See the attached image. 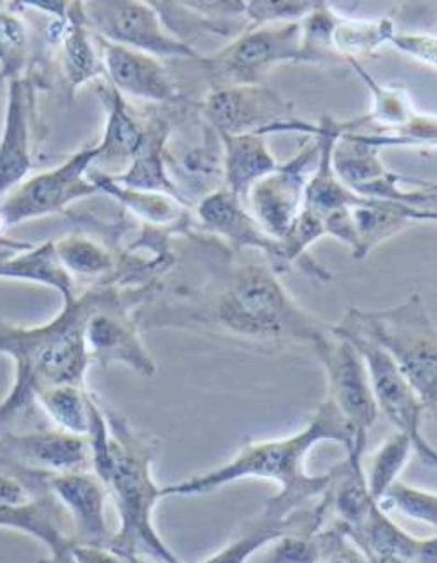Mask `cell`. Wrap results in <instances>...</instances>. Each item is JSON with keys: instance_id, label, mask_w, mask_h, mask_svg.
I'll return each instance as SVG.
<instances>
[{"instance_id": "24", "label": "cell", "mask_w": 437, "mask_h": 563, "mask_svg": "<svg viewBox=\"0 0 437 563\" xmlns=\"http://www.w3.org/2000/svg\"><path fill=\"white\" fill-rule=\"evenodd\" d=\"M218 136L224 146V188L247 206V197L254 185L277 169V157L262 134Z\"/></svg>"}, {"instance_id": "38", "label": "cell", "mask_w": 437, "mask_h": 563, "mask_svg": "<svg viewBox=\"0 0 437 563\" xmlns=\"http://www.w3.org/2000/svg\"><path fill=\"white\" fill-rule=\"evenodd\" d=\"M316 2L318 0H248L245 18L248 25L295 23L310 14Z\"/></svg>"}, {"instance_id": "48", "label": "cell", "mask_w": 437, "mask_h": 563, "mask_svg": "<svg viewBox=\"0 0 437 563\" xmlns=\"http://www.w3.org/2000/svg\"><path fill=\"white\" fill-rule=\"evenodd\" d=\"M2 80H4V79H2V77H0V84H2Z\"/></svg>"}, {"instance_id": "15", "label": "cell", "mask_w": 437, "mask_h": 563, "mask_svg": "<svg viewBox=\"0 0 437 563\" xmlns=\"http://www.w3.org/2000/svg\"><path fill=\"white\" fill-rule=\"evenodd\" d=\"M194 227L205 235L215 236L227 247L242 254L247 249L259 251L278 275L285 274L280 241H274L262 230L238 197L218 188L194 203Z\"/></svg>"}, {"instance_id": "49", "label": "cell", "mask_w": 437, "mask_h": 563, "mask_svg": "<svg viewBox=\"0 0 437 563\" xmlns=\"http://www.w3.org/2000/svg\"><path fill=\"white\" fill-rule=\"evenodd\" d=\"M434 34H436V35H437V25H436V32H434Z\"/></svg>"}, {"instance_id": "3", "label": "cell", "mask_w": 437, "mask_h": 563, "mask_svg": "<svg viewBox=\"0 0 437 563\" xmlns=\"http://www.w3.org/2000/svg\"><path fill=\"white\" fill-rule=\"evenodd\" d=\"M320 442L338 443L346 452L352 449L351 433L328 398L320 404L313 418L298 433L281 439L250 440L217 468L161 487V496H202L233 482L256 478L277 484L278 493L298 496L307 503L316 501L330 490L347 468L344 460L323 475L305 472V460Z\"/></svg>"}, {"instance_id": "33", "label": "cell", "mask_w": 437, "mask_h": 563, "mask_svg": "<svg viewBox=\"0 0 437 563\" xmlns=\"http://www.w3.org/2000/svg\"><path fill=\"white\" fill-rule=\"evenodd\" d=\"M351 67L358 71L359 79L367 84L371 95V112L368 113V124H376V131H391L401 128L412 119L415 113L410 96L401 89L384 88L380 86L363 65L352 62Z\"/></svg>"}, {"instance_id": "23", "label": "cell", "mask_w": 437, "mask_h": 563, "mask_svg": "<svg viewBox=\"0 0 437 563\" xmlns=\"http://www.w3.org/2000/svg\"><path fill=\"white\" fill-rule=\"evenodd\" d=\"M169 134L170 128L166 121L155 119V121L148 122L143 146L134 161L128 164L127 170L124 175L110 176V178L120 187L128 188V190L172 195L188 206L167 170L166 146Z\"/></svg>"}, {"instance_id": "25", "label": "cell", "mask_w": 437, "mask_h": 563, "mask_svg": "<svg viewBox=\"0 0 437 563\" xmlns=\"http://www.w3.org/2000/svg\"><path fill=\"white\" fill-rule=\"evenodd\" d=\"M98 190L113 195L115 199L122 200L134 214L139 216L149 227L155 229H173L190 235L197 230L188 206L172 195L158 194V191L128 190L120 187L108 175H89Z\"/></svg>"}, {"instance_id": "40", "label": "cell", "mask_w": 437, "mask_h": 563, "mask_svg": "<svg viewBox=\"0 0 437 563\" xmlns=\"http://www.w3.org/2000/svg\"><path fill=\"white\" fill-rule=\"evenodd\" d=\"M41 487H44V484L32 485L13 473L0 472V505H23L30 501Z\"/></svg>"}, {"instance_id": "1", "label": "cell", "mask_w": 437, "mask_h": 563, "mask_svg": "<svg viewBox=\"0 0 437 563\" xmlns=\"http://www.w3.org/2000/svg\"><path fill=\"white\" fill-rule=\"evenodd\" d=\"M186 236L197 251L199 284L176 287L169 301L149 311L148 328L188 329L265 355L313 350L330 332L289 295L268 262L242 260L197 230Z\"/></svg>"}, {"instance_id": "4", "label": "cell", "mask_w": 437, "mask_h": 563, "mask_svg": "<svg viewBox=\"0 0 437 563\" xmlns=\"http://www.w3.org/2000/svg\"><path fill=\"white\" fill-rule=\"evenodd\" d=\"M110 427V461L96 476L103 482L119 514V529L108 550L128 560L181 563L155 527L161 487L153 476L160 440L137 430L127 418L104 409Z\"/></svg>"}, {"instance_id": "30", "label": "cell", "mask_w": 437, "mask_h": 563, "mask_svg": "<svg viewBox=\"0 0 437 563\" xmlns=\"http://www.w3.org/2000/svg\"><path fill=\"white\" fill-rule=\"evenodd\" d=\"M91 395L86 386H54L41 391L35 402L41 404L58 430L87 437L91 424Z\"/></svg>"}, {"instance_id": "21", "label": "cell", "mask_w": 437, "mask_h": 563, "mask_svg": "<svg viewBox=\"0 0 437 563\" xmlns=\"http://www.w3.org/2000/svg\"><path fill=\"white\" fill-rule=\"evenodd\" d=\"M30 104L32 103L25 80H11L4 133L0 140V194L18 187L32 169Z\"/></svg>"}, {"instance_id": "36", "label": "cell", "mask_w": 437, "mask_h": 563, "mask_svg": "<svg viewBox=\"0 0 437 563\" xmlns=\"http://www.w3.org/2000/svg\"><path fill=\"white\" fill-rule=\"evenodd\" d=\"M29 62V34L16 14L0 9V77L21 79Z\"/></svg>"}, {"instance_id": "13", "label": "cell", "mask_w": 437, "mask_h": 563, "mask_svg": "<svg viewBox=\"0 0 437 563\" xmlns=\"http://www.w3.org/2000/svg\"><path fill=\"white\" fill-rule=\"evenodd\" d=\"M200 113L218 134L278 133V129L292 121L293 107L277 91L266 86H232L211 88L200 103Z\"/></svg>"}, {"instance_id": "7", "label": "cell", "mask_w": 437, "mask_h": 563, "mask_svg": "<svg viewBox=\"0 0 437 563\" xmlns=\"http://www.w3.org/2000/svg\"><path fill=\"white\" fill-rule=\"evenodd\" d=\"M199 63L211 75V88L260 86L281 63H302L301 21L248 25L223 49Z\"/></svg>"}, {"instance_id": "28", "label": "cell", "mask_w": 437, "mask_h": 563, "mask_svg": "<svg viewBox=\"0 0 437 563\" xmlns=\"http://www.w3.org/2000/svg\"><path fill=\"white\" fill-rule=\"evenodd\" d=\"M146 125L128 112L124 96L112 89L108 103L107 131L98 145V158L104 164H131L145 141Z\"/></svg>"}, {"instance_id": "17", "label": "cell", "mask_w": 437, "mask_h": 563, "mask_svg": "<svg viewBox=\"0 0 437 563\" xmlns=\"http://www.w3.org/2000/svg\"><path fill=\"white\" fill-rule=\"evenodd\" d=\"M101 62L112 86L120 95L133 96L149 103H178V88L170 80L169 71L160 59L141 51L128 49L98 37Z\"/></svg>"}, {"instance_id": "47", "label": "cell", "mask_w": 437, "mask_h": 563, "mask_svg": "<svg viewBox=\"0 0 437 563\" xmlns=\"http://www.w3.org/2000/svg\"><path fill=\"white\" fill-rule=\"evenodd\" d=\"M38 563H49V562H46V560H41V562Z\"/></svg>"}, {"instance_id": "41", "label": "cell", "mask_w": 437, "mask_h": 563, "mask_svg": "<svg viewBox=\"0 0 437 563\" xmlns=\"http://www.w3.org/2000/svg\"><path fill=\"white\" fill-rule=\"evenodd\" d=\"M335 523V522H334ZM337 526V523H335ZM338 527V526H337ZM323 563H371L361 548L356 547L351 539L347 538L340 527H338V534L332 544L328 555H326Z\"/></svg>"}, {"instance_id": "45", "label": "cell", "mask_w": 437, "mask_h": 563, "mask_svg": "<svg viewBox=\"0 0 437 563\" xmlns=\"http://www.w3.org/2000/svg\"><path fill=\"white\" fill-rule=\"evenodd\" d=\"M367 556L371 560V563H410L406 560L397 559V556L377 555V553H367Z\"/></svg>"}, {"instance_id": "19", "label": "cell", "mask_w": 437, "mask_h": 563, "mask_svg": "<svg viewBox=\"0 0 437 563\" xmlns=\"http://www.w3.org/2000/svg\"><path fill=\"white\" fill-rule=\"evenodd\" d=\"M0 527L18 530L21 534L46 544L51 559H67L74 547L71 523L61 503L44 487L23 505H0Z\"/></svg>"}, {"instance_id": "37", "label": "cell", "mask_w": 437, "mask_h": 563, "mask_svg": "<svg viewBox=\"0 0 437 563\" xmlns=\"http://www.w3.org/2000/svg\"><path fill=\"white\" fill-rule=\"evenodd\" d=\"M385 511L396 510L403 517L437 529V493L397 481L379 503Z\"/></svg>"}, {"instance_id": "39", "label": "cell", "mask_w": 437, "mask_h": 563, "mask_svg": "<svg viewBox=\"0 0 437 563\" xmlns=\"http://www.w3.org/2000/svg\"><path fill=\"white\" fill-rule=\"evenodd\" d=\"M392 46L415 62L437 70V35L429 32H403L392 37Z\"/></svg>"}, {"instance_id": "11", "label": "cell", "mask_w": 437, "mask_h": 563, "mask_svg": "<svg viewBox=\"0 0 437 563\" xmlns=\"http://www.w3.org/2000/svg\"><path fill=\"white\" fill-rule=\"evenodd\" d=\"M98 158V146L82 150L56 169L34 176L9 195L0 206V230L41 216L56 214L75 200L96 194L87 169Z\"/></svg>"}, {"instance_id": "42", "label": "cell", "mask_w": 437, "mask_h": 563, "mask_svg": "<svg viewBox=\"0 0 437 563\" xmlns=\"http://www.w3.org/2000/svg\"><path fill=\"white\" fill-rule=\"evenodd\" d=\"M70 559L74 563H134V560L116 555L115 551L108 548L89 547V544H74Z\"/></svg>"}, {"instance_id": "10", "label": "cell", "mask_w": 437, "mask_h": 563, "mask_svg": "<svg viewBox=\"0 0 437 563\" xmlns=\"http://www.w3.org/2000/svg\"><path fill=\"white\" fill-rule=\"evenodd\" d=\"M87 26L104 41L128 49L141 51L155 58H190L200 62L197 51L173 37L161 23L160 14L152 2L136 0H108L82 4Z\"/></svg>"}, {"instance_id": "12", "label": "cell", "mask_w": 437, "mask_h": 563, "mask_svg": "<svg viewBox=\"0 0 437 563\" xmlns=\"http://www.w3.org/2000/svg\"><path fill=\"white\" fill-rule=\"evenodd\" d=\"M318 137L305 143L285 164L260 178L247 197V209L274 241H281L304 208L305 187L320 161Z\"/></svg>"}, {"instance_id": "27", "label": "cell", "mask_w": 437, "mask_h": 563, "mask_svg": "<svg viewBox=\"0 0 437 563\" xmlns=\"http://www.w3.org/2000/svg\"><path fill=\"white\" fill-rule=\"evenodd\" d=\"M59 41L63 47V70L71 89L79 88L80 84L98 79L104 74L103 62L96 53L87 32L82 2H70L67 26L63 30Z\"/></svg>"}, {"instance_id": "35", "label": "cell", "mask_w": 437, "mask_h": 563, "mask_svg": "<svg viewBox=\"0 0 437 563\" xmlns=\"http://www.w3.org/2000/svg\"><path fill=\"white\" fill-rule=\"evenodd\" d=\"M351 134L355 140L361 141L365 145L373 146L376 150L389 148V146H425V148H437V115L427 113H413L406 124L391 131H373V133H361L356 131Z\"/></svg>"}, {"instance_id": "20", "label": "cell", "mask_w": 437, "mask_h": 563, "mask_svg": "<svg viewBox=\"0 0 437 563\" xmlns=\"http://www.w3.org/2000/svg\"><path fill=\"white\" fill-rule=\"evenodd\" d=\"M379 150L355 140L351 134H343L332 154L334 169L340 181L356 194L367 199H396L403 187L404 176L392 173L382 164Z\"/></svg>"}, {"instance_id": "2", "label": "cell", "mask_w": 437, "mask_h": 563, "mask_svg": "<svg viewBox=\"0 0 437 563\" xmlns=\"http://www.w3.org/2000/svg\"><path fill=\"white\" fill-rule=\"evenodd\" d=\"M125 284L128 282L122 277L91 284L80 295L65 299L59 316L38 328L0 320V353L11 356L16 369L13 388L0 402V433L23 418L44 389L86 386L91 364L86 346L87 320Z\"/></svg>"}, {"instance_id": "5", "label": "cell", "mask_w": 437, "mask_h": 563, "mask_svg": "<svg viewBox=\"0 0 437 563\" xmlns=\"http://www.w3.org/2000/svg\"><path fill=\"white\" fill-rule=\"evenodd\" d=\"M343 319L388 350L437 421V328L421 295L384 310L349 308Z\"/></svg>"}, {"instance_id": "16", "label": "cell", "mask_w": 437, "mask_h": 563, "mask_svg": "<svg viewBox=\"0 0 437 563\" xmlns=\"http://www.w3.org/2000/svg\"><path fill=\"white\" fill-rule=\"evenodd\" d=\"M44 482L70 518L74 543L108 548L113 536L107 520L110 494L96 473H56L44 476Z\"/></svg>"}, {"instance_id": "8", "label": "cell", "mask_w": 437, "mask_h": 563, "mask_svg": "<svg viewBox=\"0 0 437 563\" xmlns=\"http://www.w3.org/2000/svg\"><path fill=\"white\" fill-rule=\"evenodd\" d=\"M313 353L325 369L328 383L326 398L343 416L351 433L352 449L347 452V456L363 457L368 433L379 418L363 356L355 344L335 334L332 329L314 344Z\"/></svg>"}, {"instance_id": "14", "label": "cell", "mask_w": 437, "mask_h": 563, "mask_svg": "<svg viewBox=\"0 0 437 563\" xmlns=\"http://www.w3.org/2000/svg\"><path fill=\"white\" fill-rule=\"evenodd\" d=\"M92 468L87 437L63 430H32L0 433V472L23 476L29 473L86 472Z\"/></svg>"}, {"instance_id": "22", "label": "cell", "mask_w": 437, "mask_h": 563, "mask_svg": "<svg viewBox=\"0 0 437 563\" xmlns=\"http://www.w3.org/2000/svg\"><path fill=\"white\" fill-rule=\"evenodd\" d=\"M0 278L38 282L59 290L63 299L77 295L75 282L59 263L54 242L35 245L0 239Z\"/></svg>"}, {"instance_id": "43", "label": "cell", "mask_w": 437, "mask_h": 563, "mask_svg": "<svg viewBox=\"0 0 437 563\" xmlns=\"http://www.w3.org/2000/svg\"><path fill=\"white\" fill-rule=\"evenodd\" d=\"M410 563H437V536L418 538Z\"/></svg>"}, {"instance_id": "44", "label": "cell", "mask_w": 437, "mask_h": 563, "mask_svg": "<svg viewBox=\"0 0 437 563\" xmlns=\"http://www.w3.org/2000/svg\"><path fill=\"white\" fill-rule=\"evenodd\" d=\"M396 206L397 212L403 216L404 220L408 221H434L437 223V212L434 211H421V209H412L403 203L392 202Z\"/></svg>"}, {"instance_id": "46", "label": "cell", "mask_w": 437, "mask_h": 563, "mask_svg": "<svg viewBox=\"0 0 437 563\" xmlns=\"http://www.w3.org/2000/svg\"><path fill=\"white\" fill-rule=\"evenodd\" d=\"M134 563H160V562H152V560L137 559V560H134Z\"/></svg>"}, {"instance_id": "18", "label": "cell", "mask_w": 437, "mask_h": 563, "mask_svg": "<svg viewBox=\"0 0 437 563\" xmlns=\"http://www.w3.org/2000/svg\"><path fill=\"white\" fill-rule=\"evenodd\" d=\"M160 14L161 23L173 37L190 46L193 37L224 38L226 44L247 30L245 2H152ZM191 47V46H190ZM193 49V47H191Z\"/></svg>"}, {"instance_id": "26", "label": "cell", "mask_w": 437, "mask_h": 563, "mask_svg": "<svg viewBox=\"0 0 437 563\" xmlns=\"http://www.w3.org/2000/svg\"><path fill=\"white\" fill-rule=\"evenodd\" d=\"M352 229L351 253L361 262L379 245L403 232L410 221L397 212L396 206L388 200L367 199L349 212Z\"/></svg>"}, {"instance_id": "29", "label": "cell", "mask_w": 437, "mask_h": 563, "mask_svg": "<svg viewBox=\"0 0 437 563\" xmlns=\"http://www.w3.org/2000/svg\"><path fill=\"white\" fill-rule=\"evenodd\" d=\"M396 25L391 18L380 20H352L338 16L334 30V51L340 62H358L368 58L380 46L391 44Z\"/></svg>"}, {"instance_id": "6", "label": "cell", "mask_w": 437, "mask_h": 563, "mask_svg": "<svg viewBox=\"0 0 437 563\" xmlns=\"http://www.w3.org/2000/svg\"><path fill=\"white\" fill-rule=\"evenodd\" d=\"M332 331L355 344L363 356L379 415L385 416L396 431L408 437L413 452H417L425 466L437 470V449L425 439L422 430L424 406L391 353L346 319L332 325Z\"/></svg>"}, {"instance_id": "34", "label": "cell", "mask_w": 437, "mask_h": 563, "mask_svg": "<svg viewBox=\"0 0 437 563\" xmlns=\"http://www.w3.org/2000/svg\"><path fill=\"white\" fill-rule=\"evenodd\" d=\"M337 14L328 2H316L301 21L302 63H340L334 51V30Z\"/></svg>"}, {"instance_id": "9", "label": "cell", "mask_w": 437, "mask_h": 563, "mask_svg": "<svg viewBox=\"0 0 437 563\" xmlns=\"http://www.w3.org/2000/svg\"><path fill=\"white\" fill-rule=\"evenodd\" d=\"M332 489V487H330ZM332 517L328 493L316 501L277 493L256 515L245 520L232 541L200 563H248L260 550L289 534H314Z\"/></svg>"}, {"instance_id": "31", "label": "cell", "mask_w": 437, "mask_h": 563, "mask_svg": "<svg viewBox=\"0 0 437 563\" xmlns=\"http://www.w3.org/2000/svg\"><path fill=\"white\" fill-rule=\"evenodd\" d=\"M338 534L334 522L314 534H289L260 550L248 563H323Z\"/></svg>"}, {"instance_id": "32", "label": "cell", "mask_w": 437, "mask_h": 563, "mask_svg": "<svg viewBox=\"0 0 437 563\" xmlns=\"http://www.w3.org/2000/svg\"><path fill=\"white\" fill-rule=\"evenodd\" d=\"M412 452L413 445L408 437L396 431L371 454L370 466L365 475L368 490L377 503H380L392 485L400 481L401 472L408 464Z\"/></svg>"}]
</instances>
